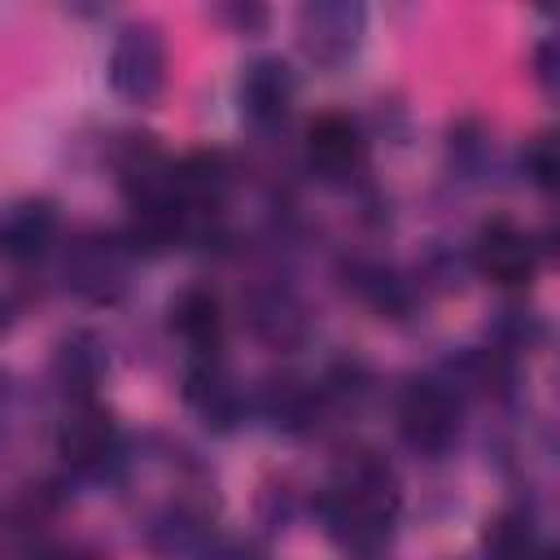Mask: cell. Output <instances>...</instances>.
<instances>
[{
	"label": "cell",
	"instance_id": "8992f818",
	"mask_svg": "<svg viewBox=\"0 0 560 560\" xmlns=\"http://www.w3.org/2000/svg\"><path fill=\"white\" fill-rule=\"evenodd\" d=\"M368 13L354 0H315L298 9V48L315 61V66H341L354 57L359 39H363Z\"/></svg>",
	"mask_w": 560,
	"mask_h": 560
},
{
	"label": "cell",
	"instance_id": "44dd1931",
	"mask_svg": "<svg viewBox=\"0 0 560 560\" xmlns=\"http://www.w3.org/2000/svg\"><path fill=\"white\" fill-rule=\"evenodd\" d=\"M35 560H92L88 551H74V547H52V551H39Z\"/></svg>",
	"mask_w": 560,
	"mask_h": 560
},
{
	"label": "cell",
	"instance_id": "9c48e42d",
	"mask_svg": "<svg viewBox=\"0 0 560 560\" xmlns=\"http://www.w3.org/2000/svg\"><path fill=\"white\" fill-rule=\"evenodd\" d=\"M184 402L219 433L236 429V420L245 416V394L236 376L223 368V359H197L184 372Z\"/></svg>",
	"mask_w": 560,
	"mask_h": 560
},
{
	"label": "cell",
	"instance_id": "30bf717a",
	"mask_svg": "<svg viewBox=\"0 0 560 560\" xmlns=\"http://www.w3.org/2000/svg\"><path fill=\"white\" fill-rule=\"evenodd\" d=\"M57 241V206L48 197H26L0 210V258L13 267H26L48 254Z\"/></svg>",
	"mask_w": 560,
	"mask_h": 560
},
{
	"label": "cell",
	"instance_id": "ac0fdd59",
	"mask_svg": "<svg viewBox=\"0 0 560 560\" xmlns=\"http://www.w3.org/2000/svg\"><path fill=\"white\" fill-rule=\"evenodd\" d=\"M201 560H267V551L254 538H219V542H206Z\"/></svg>",
	"mask_w": 560,
	"mask_h": 560
},
{
	"label": "cell",
	"instance_id": "7402d4cb",
	"mask_svg": "<svg viewBox=\"0 0 560 560\" xmlns=\"http://www.w3.org/2000/svg\"><path fill=\"white\" fill-rule=\"evenodd\" d=\"M9 315H13V284L0 280V324H9Z\"/></svg>",
	"mask_w": 560,
	"mask_h": 560
},
{
	"label": "cell",
	"instance_id": "d6986e66",
	"mask_svg": "<svg viewBox=\"0 0 560 560\" xmlns=\"http://www.w3.org/2000/svg\"><path fill=\"white\" fill-rule=\"evenodd\" d=\"M219 18L232 22L241 35H249V31H258V26L267 22V9H258V4H223Z\"/></svg>",
	"mask_w": 560,
	"mask_h": 560
},
{
	"label": "cell",
	"instance_id": "7c38bea8",
	"mask_svg": "<svg viewBox=\"0 0 560 560\" xmlns=\"http://www.w3.org/2000/svg\"><path fill=\"white\" fill-rule=\"evenodd\" d=\"M171 328L179 332V341L192 350V359H219L223 350V302L210 284H188L175 302H171Z\"/></svg>",
	"mask_w": 560,
	"mask_h": 560
},
{
	"label": "cell",
	"instance_id": "52a82bcc",
	"mask_svg": "<svg viewBox=\"0 0 560 560\" xmlns=\"http://www.w3.org/2000/svg\"><path fill=\"white\" fill-rule=\"evenodd\" d=\"M472 267L499 289H525L538 276V241L512 219H490L472 236Z\"/></svg>",
	"mask_w": 560,
	"mask_h": 560
},
{
	"label": "cell",
	"instance_id": "ba28073f",
	"mask_svg": "<svg viewBox=\"0 0 560 560\" xmlns=\"http://www.w3.org/2000/svg\"><path fill=\"white\" fill-rule=\"evenodd\" d=\"M306 162L324 179H350V175H359L363 162H368L363 127L350 114H341V109L319 114L306 127Z\"/></svg>",
	"mask_w": 560,
	"mask_h": 560
},
{
	"label": "cell",
	"instance_id": "9a60e30c",
	"mask_svg": "<svg viewBox=\"0 0 560 560\" xmlns=\"http://www.w3.org/2000/svg\"><path fill=\"white\" fill-rule=\"evenodd\" d=\"M249 328H254L267 346L289 350V346H298V341L306 337V311L298 306L293 293L267 289V293H254V298H249Z\"/></svg>",
	"mask_w": 560,
	"mask_h": 560
},
{
	"label": "cell",
	"instance_id": "7a4b0ae2",
	"mask_svg": "<svg viewBox=\"0 0 560 560\" xmlns=\"http://www.w3.org/2000/svg\"><path fill=\"white\" fill-rule=\"evenodd\" d=\"M459 394L442 376H416L398 394V433L416 455H446L459 438Z\"/></svg>",
	"mask_w": 560,
	"mask_h": 560
},
{
	"label": "cell",
	"instance_id": "5b68a950",
	"mask_svg": "<svg viewBox=\"0 0 560 560\" xmlns=\"http://www.w3.org/2000/svg\"><path fill=\"white\" fill-rule=\"evenodd\" d=\"M127 267H131V245L127 236L114 232H79L61 258L66 289H74L88 302H114L127 289Z\"/></svg>",
	"mask_w": 560,
	"mask_h": 560
},
{
	"label": "cell",
	"instance_id": "8fae6325",
	"mask_svg": "<svg viewBox=\"0 0 560 560\" xmlns=\"http://www.w3.org/2000/svg\"><path fill=\"white\" fill-rule=\"evenodd\" d=\"M236 96H241L245 118H254L258 127H271V122H280L289 114V105L298 96V74L280 57H254L245 66V74H241Z\"/></svg>",
	"mask_w": 560,
	"mask_h": 560
},
{
	"label": "cell",
	"instance_id": "4fadbf2b",
	"mask_svg": "<svg viewBox=\"0 0 560 560\" xmlns=\"http://www.w3.org/2000/svg\"><path fill=\"white\" fill-rule=\"evenodd\" d=\"M101 372H105V346L92 332H70L57 346V354H52V381L74 402H88L92 398Z\"/></svg>",
	"mask_w": 560,
	"mask_h": 560
},
{
	"label": "cell",
	"instance_id": "ffe728a7",
	"mask_svg": "<svg viewBox=\"0 0 560 560\" xmlns=\"http://www.w3.org/2000/svg\"><path fill=\"white\" fill-rule=\"evenodd\" d=\"M556 39H542L538 48H534V79H538V88L542 92H556Z\"/></svg>",
	"mask_w": 560,
	"mask_h": 560
},
{
	"label": "cell",
	"instance_id": "5bb4252c",
	"mask_svg": "<svg viewBox=\"0 0 560 560\" xmlns=\"http://www.w3.org/2000/svg\"><path fill=\"white\" fill-rule=\"evenodd\" d=\"M258 411L284 433H306L319 416V394L298 376H271L258 389Z\"/></svg>",
	"mask_w": 560,
	"mask_h": 560
},
{
	"label": "cell",
	"instance_id": "2e32d148",
	"mask_svg": "<svg viewBox=\"0 0 560 560\" xmlns=\"http://www.w3.org/2000/svg\"><path fill=\"white\" fill-rule=\"evenodd\" d=\"M486 551H490V560H551V551L542 547L538 529L521 512H503V516L490 521Z\"/></svg>",
	"mask_w": 560,
	"mask_h": 560
},
{
	"label": "cell",
	"instance_id": "e0dca14e",
	"mask_svg": "<svg viewBox=\"0 0 560 560\" xmlns=\"http://www.w3.org/2000/svg\"><path fill=\"white\" fill-rule=\"evenodd\" d=\"M521 171H525V179H529L538 192H551V188H556L560 149H556V136H551V131H538V136L521 149Z\"/></svg>",
	"mask_w": 560,
	"mask_h": 560
},
{
	"label": "cell",
	"instance_id": "277c9868",
	"mask_svg": "<svg viewBox=\"0 0 560 560\" xmlns=\"http://www.w3.org/2000/svg\"><path fill=\"white\" fill-rule=\"evenodd\" d=\"M109 88L127 105H153L166 88V39L153 22H127L109 52Z\"/></svg>",
	"mask_w": 560,
	"mask_h": 560
},
{
	"label": "cell",
	"instance_id": "6da1fadb",
	"mask_svg": "<svg viewBox=\"0 0 560 560\" xmlns=\"http://www.w3.org/2000/svg\"><path fill=\"white\" fill-rule=\"evenodd\" d=\"M398 477L394 468L372 455V451H354L337 464L332 481L319 494V521L332 534V542H341L354 556H376L398 521Z\"/></svg>",
	"mask_w": 560,
	"mask_h": 560
},
{
	"label": "cell",
	"instance_id": "3957f363",
	"mask_svg": "<svg viewBox=\"0 0 560 560\" xmlns=\"http://www.w3.org/2000/svg\"><path fill=\"white\" fill-rule=\"evenodd\" d=\"M122 451L127 446H122L118 420L105 407H96L92 398L74 402L66 411V420L57 424V455L79 477H114L122 464Z\"/></svg>",
	"mask_w": 560,
	"mask_h": 560
}]
</instances>
